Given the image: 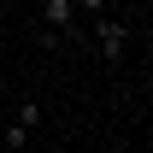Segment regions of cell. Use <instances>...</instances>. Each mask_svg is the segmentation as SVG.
Instances as JSON below:
<instances>
[{
  "label": "cell",
  "instance_id": "obj_6",
  "mask_svg": "<svg viewBox=\"0 0 153 153\" xmlns=\"http://www.w3.org/2000/svg\"><path fill=\"white\" fill-rule=\"evenodd\" d=\"M0 30H6V18H0Z\"/></svg>",
  "mask_w": 153,
  "mask_h": 153
},
{
  "label": "cell",
  "instance_id": "obj_4",
  "mask_svg": "<svg viewBox=\"0 0 153 153\" xmlns=\"http://www.w3.org/2000/svg\"><path fill=\"white\" fill-rule=\"evenodd\" d=\"M24 141H30V130H24V124H6V147L18 153V147H24Z\"/></svg>",
  "mask_w": 153,
  "mask_h": 153
},
{
  "label": "cell",
  "instance_id": "obj_3",
  "mask_svg": "<svg viewBox=\"0 0 153 153\" xmlns=\"http://www.w3.org/2000/svg\"><path fill=\"white\" fill-rule=\"evenodd\" d=\"M12 124H24V130H30V124H41V106H36V100H24V106H18V118H12Z\"/></svg>",
  "mask_w": 153,
  "mask_h": 153
},
{
  "label": "cell",
  "instance_id": "obj_2",
  "mask_svg": "<svg viewBox=\"0 0 153 153\" xmlns=\"http://www.w3.org/2000/svg\"><path fill=\"white\" fill-rule=\"evenodd\" d=\"M71 18H76V0H47V6H41V24L59 30V36L71 30Z\"/></svg>",
  "mask_w": 153,
  "mask_h": 153
},
{
  "label": "cell",
  "instance_id": "obj_1",
  "mask_svg": "<svg viewBox=\"0 0 153 153\" xmlns=\"http://www.w3.org/2000/svg\"><path fill=\"white\" fill-rule=\"evenodd\" d=\"M94 41H100V59L118 65L124 47H130V24H124V18H94Z\"/></svg>",
  "mask_w": 153,
  "mask_h": 153
},
{
  "label": "cell",
  "instance_id": "obj_5",
  "mask_svg": "<svg viewBox=\"0 0 153 153\" xmlns=\"http://www.w3.org/2000/svg\"><path fill=\"white\" fill-rule=\"evenodd\" d=\"M76 6H82L88 18H106V6H112V0H76Z\"/></svg>",
  "mask_w": 153,
  "mask_h": 153
}]
</instances>
